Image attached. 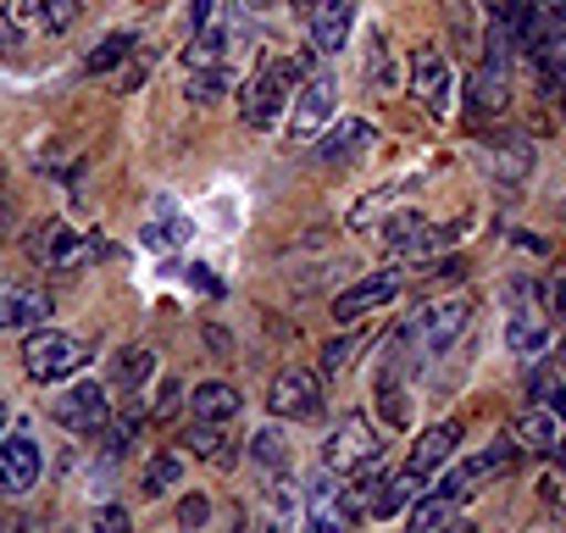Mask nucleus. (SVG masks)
Listing matches in <instances>:
<instances>
[{
  "label": "nucleus",
  "mask_w": 566,
  "mask_h": 533,
  "mask_svg": "<svg viewBox=\"0 0 566 533\" xmlns=\"http://www.w3.org/2000/svg\"><path fill=\"white\" fill-rule=\"evenodd\" d=\"M467 328H472V301H467V295H444V301L417 306V312L395 328L389 373H400V367H422V362L444 356L450 345H461V334H467Z\"/></svg>",
  "instance_id": "nucleus-1"
},
{
  "label": "nucleus",
  "mask_w": 566,
  "mask_h": 533,
  "mask_svg": "<svg viewBox=\"0 0 566 533\" xmlns=\"http://www.w3.org/2000/svg\"><path fill=\"white\" fill-rule=\"evenodd\" d=\"M301 84H306V62H266V67L239 90V117L266 134V128L283 117V101H290Z\"/></svg>",
  "instance_id": "nucleus-2"
},
{
  "label": "nucleus",
  "mask_w": 566,
  "mask_h": 533,
  "mask_svg": "<svg viewBox=\"0 0 566 533\" xmlns=\"http://www.w3.org/2000/svg\"><path fill=\"white\" fill-rule=\"evenodd\" d=\"M555 339V312H549V295L527 279L511 284V312H505V345L516 356H544Z\"/></svg>",
  "instance_id": "nucleus-3"
},
{
  "label": "nucleus",
  "mask_w": 566,
  "mask_h": 533,
  "mask_svg": "<svg viewBox=\"0 0 566 533\" xmlns=\"http://www.w3.org/2000/svg\"><path fill=\"white\" fill-rule=\"evenodd\" d=\"M84 362H90V356H84V339H73V334H62V328H34V334L23 339V373H29L34 384H62V378H73Z\"/></svg>",
  "instance_id": "nucleus-4"
},
{
  "label": "nucleus",
  "mask_w": 566,
  "mask_h": 533,
  "mask_svg": "<svg viewBox=\"0 0 566 533\" xmlns=\"http://www.w3.org/2000/svg\"><path fill=\"white\" fill-rule=\"evenodd\" d=\"M339 112V84L334 73H312L301 90H295V112H290V145H317L328 134Z\"/></svg>",
  "instance_id": "nucleus-5"
},
{
  "label": "nucleus",
  "mask_w": 566,
  "mask_h": 533,
  "mask_svg": "<svg viewBox=\"0 0 566 533\" xmlns=\"http://www.w3.org/2000/svg\"><path fill=\"white\" fill-rule=\"evenodd\" d=\"M266 406L272 417L283 422H317L323 417V373H306V367H283L266 389Z\"/></svg>",
  "instance_id": "nucleus-6"
},
{
  "label": "nucleus",
  "mask_w": 566,
  "mask_h": 533,
  "mask_svg": "<svg viewBox=\"0 0 566 533\" xmlns=\"http://www.w3.org/2000/svg\"><path fill=\"white\" fill-rule=\"evenodd\" d=\"M51 312H56L51 290L0 273V334H34V328L51 323Z\"/></svg>",
  "instance_id": "nucleus-7"
},
{
  "label": "nucleus",
  "mask_w": 566,
  "mask_h": 533,
  "mask_svg": "<svg viewBox=\"0 0 566 533\" xmlns=\"http://www.w3.org/2000/svg\"><path fill=\"white\" fill-rule=\"evenodd\" d=\"M406 73H411V101H417L428 117H450V90H455V79H450L444 51H439V45H417L411 62H406Z\"/></svg>",
  "instance_id": "nucleus-8"
},
{
  "label": "nucleus",
  "mask_w": 566,
  "mask_h": 533,
  "mask_svg": "<svg viewBox=\"0 0 566 533\" xmlns=\"http://www.w3.org/2000/svg\"><path fill=\"white\" fill-rule=\"evenodd\" d=\"M378 428H373V417H361V411H350L345 422H334V433H328V445H323V467L328 472H356V467H367V461H378Z\"/></svg>",
  "instance_id": "nucleus-9"
},
{
  "label": "nucleus",
  "mask_w": 566,
  "mask_h": 533,
  "mask_svg": "<svg viewBox=\"0 0 566 533\" xmlns=\"http://www.w3.org/2000/svg\"><path fill=\"white\" fill-rule=\"evenodd\" d=\"M516 456H522V445H516V433H500L489 450H478V456H467L461 467H450V478H444V494H455V500H467V494H478L489 478H500V472H511L516 467Z\"/></svg>",
  "instance_id": "nucleus-10"
},
{
  "label": "nucleus",
  "mask_w": 566,
  "mask_h": 533,
  "mask_svg": "<svg viewBox=\"0 0 566 533\" xmlns=\"http://www.w3.org/2000/svg\"><path fill=\"white\" fill-rule=\"evenodd\" d=\"M406 290V273L400 266H378V273H367L361 284H350L339 301H334V323H361V317H373V312H384L395 295Z\"/></svg>",
  "instance_id": "nucleus-11"
},
{
  "label": "nucleus",
  "mask_w": 566,
  "mask_h": 533,
  "mask_svg": "<svg viewBox=\"0 0 566 533\" xmlns=\"http://www.w3.org/2000/svg\"><path fill=\"white\" fill-rule=\"evenodd\" d=\"M112 406H117V400H106V384H73V389H62V395L51 400V417H56L67 433H101V428L112 422Z\"/></svg>",
  "instance_id": "nucleus-12"
},
{
  "label": "nucleus",
  "mask_w": 566,
  "mask_h": 533,
  "mask_svg": "<svg viewBox=\"0 0 566 533\" xmlns=\"http://www.w3.org/2000/svg\"><path fill=\"white\" fill-rule=\"evenodd\" d=\"M378 239H384L395 255H428V250L450 244V239H455V228H433L422 211H395V217H384V222H378Z\"/></svg>",
  "instance_id": "nucleus-13"
},
{
  "label": "nucleus",
  "mask_w": 566,
  "mask_h": 533,
  "mask_svg": "<svg viewBox=\"0 0 566 533\" xmlns=\"http://www.w3.org/2000/svg\"><path fill=\"white\" fill-rule=\"evenodd\" d=\"M40 445L23 433V428H12V433H0V494H29L34 483H40Z\"/></svg>",
  "instance_id": "nucleus-14"
},
{
  "label": "nucleus",
  "mask_w": 566,
  "mask_h": 533,
  "mask_svg": "<svg viewBox=\"0 0 566 533\" xmlns=\"http://www.w3.org/2000/svg\"><path fill=\"white\" fill-rule=\"evenodd\" d=\"M34 250H40V261L51 266V273H78V266L90 261V239L73 228V222H62V217H51V222H40V233H34Z\"/></svg>",
  "instance_id": "nucleus-15"
},
{
  "label": "nucleus",
  "mask_w": 566,
  "mask_h": 533,
  "mask_svg": "<svg viewBox=\"0 0 566 533\" xmlns=\"http://www.w3.org/2000/svg\"><path fill=\"white\" fill-rule=\"evenodd\" d=\"M250 45H244V29L239 23H211V29H200L189 45H184V67L195 73V67H233V56H244Z\"/></svg>",
  "instance_id": "nucleus-16"
},
{
  "label": "nucleus",
  "mask_w": 566,
  "mask_h": 533,
  "mask_svg": "<svg viewBox=\"0 0 566 533\" xmlns=\"http://www.w3.org/2000/svg\"><path fill=\"white\" fill-rule=\"evenodd\" d=\"M350 511H345V494H339V472H317L312 489H306V533H350Z\"/></svg>",
  "instance_id": "nucleus-17"
},
{
  "label": "nucleus",
  "mask_w": 566,
  "mask_h": 533,
  "mask_svg": "<svg viewBox=\"0 0 566 533\" xmlns=\"http://www.w3.org/2000/svg\"><path fill=\"white\" fill-rule=\"evenodd\" d=\"M306 18H312V51L334 56V51H345V40L356 29V0H317Z\"/></svg>",
  "instance_id": "nucleus-18"
},
{
  "label": "nucleus",
  "mask_w": 566,
  "mask_h": 533,
  "mask_svg": "<svg viewBox=\"0 0 566 533\" xmlns=\"http://www.w3.org/2000/svg\"><path fill=\"white\" fill-rule=\"evenodd\" d=\"M373 123L367 117H339V123H328V134L317 139V156L323 161H350V156H361L367 145H373Z\"/></svg>",
  "instance_id": "nucleus-19"
},
{
  "label": "nucleus",
  "mask_w": 566,
  "mask_h": 533,
  "mask_svg": "<svg viewBox=\"0 0 566 533\" xmlns=\"http://www.w3.org/2000/svg\"><path fill=\"white\" fill-rule=\"evenodd\" d=\"M455 445H461V422H433V428H422L417 433V445H411V472H433V467H444L450 456H455Z\"/></svg>",
  "instance_id": "nucleus-20"
},
{
  "label": "nucleus",
  "mask_w": 566,
  "mask_h": 533,
  "mask_svg": "<svg viewBox=\"0 0 566 533\" xmlns=\"http://www.w3.org/2000/svg\"><path fill=\"white\" fill-rule=\"evenodd\" d=\"M505 101H511V84H505V67H478L472 79H467V106H472V117H494V112H505Z\"/></svg>",
  "instance_id": "nucleus-21"
},
{
  "label": "nucleus",
  "mask_w": 566,
  "mask_h": 533,
  "mask_svg": "<svg viewBox=\"0 0 566 533\" xmlns=\"http://www.w3.org/2000/svg\"><path fill=\"white\" fill-rule=\"evenodd\" d=\"M184 406L195 411V422H233L239 417V389L233 384H195V395Z\"/></svg>",
  "instance_id": "nucleus-22"
},
{
  "label": "nucleus",
  "mask_w": 566,
  "mask_h": 533,
  "mask_svg": "<svg viewBox=\"0 0 566 533\" xmlns=\"http://www.w3.org/2000/svg\"><path fill=\"white\" fill-rule=\"evenodd\" d=\"M511 433H516L522 450H555V445H560V417L544 411V406H527V411L511 422Z\"/></svg>",
  "instance_id": "nucleus-23"
},
{
  "label": "nucleus",
  "mask_w": 566,
  "mask_h": 533,
  "mask_svg": "<svg viewBox=\"0 0 566 533\" xmlns=\"http://www.w3.org/2000/svg\"><path fill=\"white\" fill-rule=\"evenodd\" d=\"M139 428H145V406H139V400L112 406V422L101 428V439H106L101 450H106L112 461H117V456H128V445H134V433H139Z\"/></svg>",
  "instance_id": "nucleus-24"
},
{
  "label": "nucleus",
  "mask_w": 566,
  "mask_h": 533,
  "mask_svg": "<svg viewBox=\"0 0 566 533\" xmlns=\"http://www.w3.org/2000/svg\"><path fill=\"white\" fill-rule=\"evenodd\" d=\"M455 511H461V500L455 494H422L417 505H411V522H406V533H444L450 522H455Z\"/></svg>",
  "instance_id": "nucleus-25"
},
{
  "label": "nucleus",
  "mask_w": 566,
  "mask_h": 533,
  "mask_svg": "<svg viewBox=\"0 0 566 533\" xmlns=\"http://www.w3.org/2000/svg\"><path fill=\"white\" fill-rule=\"evenodd\" d=\"M489 150H494V173H500V184H522L527 173H533V150H527V139H516V134H494L489 139Z\"/></svg>",
  "instance_id": "nucleus-26"
},
{
  "label": "nucleus",
  "mask_w": 566,
  "mask_h": 533,
  "mask_svg": "<svg viewBox=\"0 0 566 533\" xmlns=\"http://www.w3.org/2000/svg\"><path fill=\"white\" fill-rule=\"evenodd\" d=\"M29 7V18L45 29V34H67V29H78V18H84V0H23Z\"/></svg>",
  "instance_id": "nucleus-27"
},
{
  "label": "nucleus",
  "mask_w": 566,
  "mask_h": 533,
  "mask_svg": "<svg viewBox=\"0 0 566 533\" xmlns=\"http://www.w3.org/2000/svg\"><path fill=\"white\" fill-rule=\"evenodd\" d=\"M389 478L367 461V467H356V478L350 483H339V494H345V511L350 516H373V500H378V489H384Z\"/></svg>",
  "instance_id": "nucleus-28"
},
{
  "label": "nucleus",
  "mask_w": 566,
  "mask_h": 533,
  "mask_svg": "<svg viewBox=\"0 0 566 533\" xmlns=\"http://www.w3.org/2000/svg\"><path fill=\"white\" fill-rule=\"evenodd\" d=\"M184 445L200 456V461H217V467H233V450H228V433H222V422H195L189 433H184Z\"/></svg>",
  "instance_id": "nucleus-29"
},
{
  "label": "nucleus",
  "mask_w": 566,
  "mask_h": 533,
  "mask_svg": "<svg viewBox=\"0 0 566 533\" xmlns=\"http://www.w3.org/2000/svg\"><path fill=\"white\" fill-rule=\"evenodd\" d=\"M178 478H184V461H178L172 450H161V456L145 461V472H139V494H145V500H161Z\"/></svg>",
  "instance_id": "nucleus-30"
},
{
  "label": "nucleus",
  "mask_w": 566,
  "mask_h": 533,
  "mask_svg": "<svg viewBox=\"0 0 566 533\" xmlns=\"http://www.w3.org/2000/svg\"><path fill=\"white\" fill-rule=\"evenodd\" d=\"M417 489H422V472H400V478H389L384 489H378V500H373V516H395V511H406L411 500H417Z\"/></svg>",
  "instance_id": "nucleus-31"
},
{
  "label": "nucleus",
  "mask_w": 566,
  "mask_h": 533,
  "mask_svg": "<svg viewBox=\"0 0 566 533\" xmlns=\"http://www.w3.org/2000/svg\"><path fill=\"white\" fill-rule=\"evenodd\" d=\"M139 51V40L134 34H106L95 51H90V62H84V73H112V67H123L128 56Z\"/></svg>",
  "instance_id": "nucleus-32"
},
{
  "label": "nucleus",
  "mask_w": 566,
  "mask_h": 533,
  "mask_svg": "<svg viewBox=\"0 0 566 533\" xmlns=\"http://www.w3.org/2000/svg\"><path fill=\"white\" fill-rule=\"evenodd\" d=\"M533 400L566 422V373L560 367H533Z\"/></svg>",
  "instance_id": "nucleus-33"
},
{
  "label": "nucleus",
  "mask_w": 566,
  "mask_h": 533,
  "mask_svg": "<svg viewBox=\"0 0 566 533\" xmlns=\"http://www.w3.org/2000/svg\"><path fill=\"white\" fill-rule=\"evenodd\" d=\"M378 400H384V422H389V428H406V422H411V406H406V384H400V373L384 367V378H378Z\"/></svg>",
  "instance_id": "nucleus-34"
},
{
  "label": "nucleus",
  "mask_w": 566,
  "mask_h": 533,
  "mask_svg": "<svg viewBox=\"0 0 566 533\" xmlns=\"http://www.w3.org/2000/svg\"><path fill=\"white\" fill-rule=\"evenodd\" d=\"M250 456H255L266 472H290V445H283L277 428H261V433L250 439Z\"/></svg>",
  "instance_id": "nucleus-35"
},
{
  "label": "nucleus",
  "mask_w": 566,
  "mask_h": 533,
  "mask_svg": "<svg viewBox=\"0 0 566 533\" xmlns=\"http://www.w3.org/2000/svg\"><path fill=\"white\" fill-rule=\"evenodd\" d=\"M222 90H228V73H222V67H195V73H189V84H184V95H189L195 106L222 101Z\"/></svg>",
  "instance_id": "nucleus-36"
},
{
  "label": "nucleus",
  "mask_w": 566,
  "mask_h": 533,
  "mask_svg": "<svg viewBox=\"0 0 566 533\" xmlns=\"http://www.w3.org/2000/svg\"><path fill=\"white\" fill-rule=\"evenodd\" d=\"M150 367H156V356H150L145 345H128V351L117 356V384H123V389H139V384L150 378Z\"/></svg>",
  "instance_id": "nucleus-37"
},
{
  "label": "nucleus",
  "mask_w": 566,
  "mask_h": 533,
  "mask_svg": "<svg viewBox=\"0 0 566 533\" xmlns=\"http://www.w3.org/2000/svg\"><path fill=\"white\" fill-rule=\"evenodd\" d=\"M367 345V334H345V339H334V345H323V367L317 373H328V378H339L350 362H356V351Z\"/></svg>",
  "instance_id": "nucleus-38"
},
{
  "label": "nucleus",
  "mask_w": 566,
  "mask_h": 533,
  "mask_svg": "<svg viewBox=\"0 0 566 533\" xmlns=\"http://www.w3.org/2000/svg\"><path fill=\"white\" fill-rule=\"evenodd\" d=\"M367 84H373V90H395V62H389L384 34H373V51H367Z\"/></svg>",
  "instance_id": "nucleus-39"
},
{
  "label": "nucleus",
  "mask_w": 566,
  "mask_h": 533,
  "mask_svg": "<svg viewBox=\"0 0 566 533\" xmlns=\"http://www.w3.org/2000/svg\"><path fill=\"white\" fill-rule=\"evenodd\" d=\"M184 400H189V395H184V384H178V378H167V384H161V395H156V406H150V422H172Z\"/></svg>",
  "instance_id": "nucleus-40"
},
{
  "label": "nucleus",
  "mask_w": 566,
  "mask_h": 533,
  "mask_svg": "<svg viewBox=\"0 0 566 533\" xmlns=\"http://www.w3.org/2000/svg\"><path fill=\"white\" fill-rule=\"evenodd\" d=\"M90 533H134V522H128V511H123V505H95Z\"/></svg>",
  "instance_id": "nucleus-41"
},
{
  "label": "nucleus",
  "mask_w": 566,
  "mask_h": 533,
  "mask_svg": "<svg viewBox=\"0 0 566 533\" xmlns=\"http://www.w3.org/2000/svg\"><path fill=\"white\" fill-rule=\"evenodd\" d=\"M12 233H18V200H12L7 173H0V244H12Z\"/></svg>",
  "instance_id": "nucleus-42"
},
{
  "label": "nucleus",
  "mask_w": 566,
  "mask_h": 533,
  "mask_svg": "<svg viewBox=\"0 0 566 533\" xmlns=\"http://www.w3.org/2000/svg\"><path fill=\"white\" fill-rule=\"evenodd\" d=\"M206 516H211V500H206L200 489H195V494H184V505H178V522H184V527H200Z\"/></svg>",
  "instance_id": "nucleus-43"
},
{
  "label": "nucleus",
  "mask_w": 566,
  "mask_h": 533,
  "mask_svg": "<svg viewBox=\"0 0 566 533\" xmlns=\"http://www.w3.org/2000/svg\"><path fill=\"white\" fill-rule=\"evenodd\" d=\"M23 45V29L12 18V0H0V51H18Z\"/></svg>",
  "instance_id": "nucleus-44"
},
{
  "label": "nucleus",
  "mask_w": 566,
  "mask_h": 533,
  "mask_svg": "<svg viewBox=\"0 0 566 533\" xmlns=\"http://www.w3.org/2000/svg\"><path fill=\"white\" fill-rule=\"evenodd\" d=\"M544 295H549V312H555V323L566 328V266H560V273L544 284Z\"/></svg>",
  "instance_id": "nucleus-45"
},
{
  "label": "nucleus",
  "mask_w": 566,
  "mask_h": 533,
  "mask_svg": "<svg viewBox=\"0 0 566 533\" xmlns=\"http://www.w3.org/2000/svg\"><path fill=\"white\" fill-rule=\"evenodd\" d=\"M217 23V0H195V7H189V29L200 34V29H211Z\"/></svg>",
  "instance_id": "nucleus-46"
},
{
  "label": "nucleus",
  "mask_w": 566,
  "mask_h": 533,
  "mask_svg": "<svg viewBox=\"0 0 566 533\" xmlns=\"http://www.w3.org/2000/svg\"><path fill=\"white\" fill-rule=\"evenodd\" d=\"M172 239H184L178 222H167V228H145V244H172Z\"/></svg>",
  "instance_id": "nucleus-47"
},
{
  "label": "nucleus",
  "mask_w": 566,
  "mask_h": 533,
  "mask_svg": "<svg viewBox=\"0 0 566 533\" xmlns=\"http://www.w3.org/2000/svg\"><path fill=\"white\" fill-rule=\"evenodd\" d=\"M0 533H40L34 516H0Z\"/></svg>",
  "instance_id": "nucleus-48"
},
{
  "label": "nucleus",
  "mask_w": 566,
  "mask_h": 533,
  "mask_svg": "<svg viewBox=\"0 0 566 533\" xmlns=\"http://www.w3.org/2000/svg\"><path fill=\"white\" fill-rule=\"evenodd\" d=\"M538 7H544V18H549V23H560V29H566V0H538Z\"/></svg>",
  "instance_id": "nucleus-49"
},
{
  "label": "nucleus",
  "mask_w": 566,
  "mask_h": 533,
  "mask_svg": "<svg viewBox=\"0 0 566 533\" xmlns=\"http://www.w3.org/2000/svg\"><path fill=\"white\" fill-rule=\"evenodd\" d=\"M444 533H472V527H467V522H450V527H444Z\"/></svg>",
  "instance_id": "nucleus-50"
},
{
  "label": "nucleus",
  "mask_w": 566,
  "mask_h": 533,
  "mask_svg": "<svg viewBox=\"0 0 566 533\" xmlns=\"http://www.w3.org/2000/svg\"><path fill=\"white\" fill-rule=\"evenodd\" d=\"M295 7H301V12H312V7H317V0H295Z\"/></svg>",
  "instance_id": "nucleus-51"
},
{
  "label": "nucleus",
  "mask_w": 566,
  "mask_h": 533,
  "mask_svg": "<svg viewBox=\"0 0 566 533\" xmlns=\"http://www.w3.org/2000/svg\"><path fill=\"white\" fill-rule=\"evenodd\" d=\"M250 7H277V0H250Z\"/></svg>",
  "instance_id": "nucleus-52"
},
{
  "label": "nucleus",
  "mask_w": 566,
  "mask_h": 533,
  "mask_svg": "<svg viewBox=\"0 0 566 533\" xmlns=\"http://www.w3.org/2000/svg\"><path fill=\"white\" fill-rule=\"evenodd\" d=\"M0 428H7V406H0Z\"/></svg>",
  "instance_id": "nucleus-53"
}]
</instances>
